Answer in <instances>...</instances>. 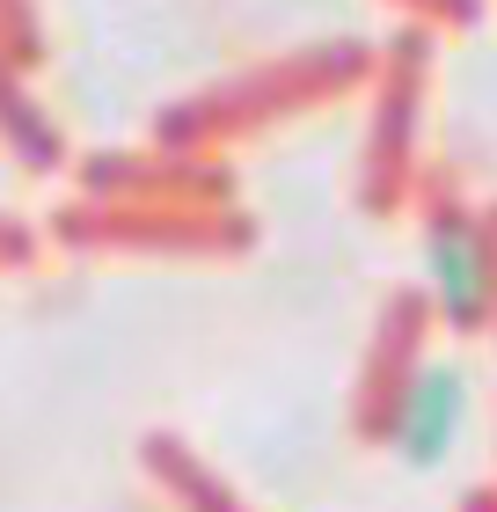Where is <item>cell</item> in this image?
<instances>
[{
	"label": "cell",
	"instance_id": "cell-1",
	"mask_svg": "<svg viewBox=\"0 0 497 512\" xmlns=\"http://www.w3.org/2000/svg\"><path fill=\"white\" fill-rule=\"evenodd\" d=\"M424 278H432V300L454 330H476L490 293H497V264H490V242L476 220L461 213H439L424 227Z\"/></svg>",
	"mask_w": 497,
	"mask_h": 512
},
{
	"label": "cell",
	"instance_id": "cell-2",
	"mask_svg": "<svg viewBox=\"0 0 497 512\" xmlns=\"http://www.w3.org/2000/svg\"><path fill=\"white\" fill-rule=\"evenodd\" d=\"M468 425V381L454 366H417L395 395V417H388V439L410 469H439L454 454V439Z\"/></svg>",
	"mask_w": 497,
	"mask_h": 512
}]
</instances>
